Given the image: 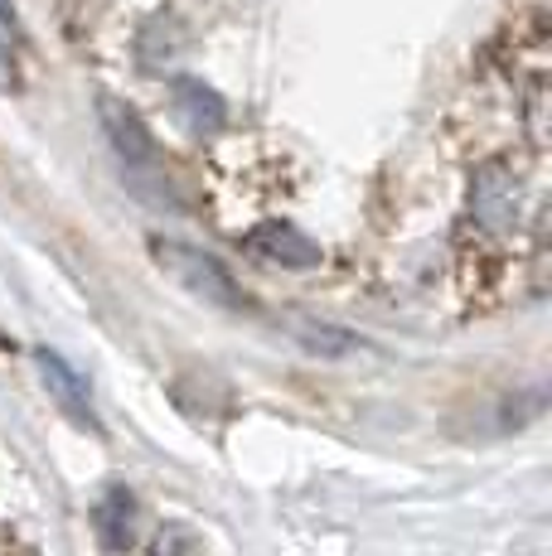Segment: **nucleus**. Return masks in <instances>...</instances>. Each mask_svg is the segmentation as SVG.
<instances>
[{"label":"nucleus","mask_w":552,"mask_h":556,"mask_svg":"<svg viewBox=\"0 0 552 556\" xmlns=\"http://www.w3.org/2000/svg\"><path fill=\"white\" fill-rule=\"evenodd\" d=\"M175 98H179V112H185V122L195 126V131H214L223 122V102L209 88H199V83H179Z\"/></svg>","instance_id":"nucleus-7"},{"label":"nucleus","mask_w":552,"mask_h":556,"mask_svg":"<svg viewBox=\"0 0 552 556\" xmlns=\"http://www.w3.org/2000/svg\"><path fill=\"white\" fill-rule=\"evenodd\" d=\"M15 39H20V29H15V5H10V0H0V63L15 53Z\"/></svg>","instance_id":"nucleus-8"},{"label":"nucleus","mask_w":552,"mask_h":556,"mask_svg":"<svg viewBox=\"0 0 552 556\" xmlns=\"http://www.w3.org/2000/svg\"><path fill=\"white\" fill-rule=\"evenodd\" d=\"M39 378H45L49 397L59 402V412L78 426H98V412H92V392H88V378L73 368L63 354L54 349H39Z\"/></svg>","instance_id":"nucleus-3"},{"label":"nucleus","mask_w":552,"mask_h":556,"mask_svg":"<svg viewBox=\"0 0 552 556\" xmlns=\"http://www.w3.org/2000/svg\"><path fill=\"white\" fill-rule=\"evenodd\" d=\"M291 329H296L291 339H301L305 349H315V354H325V358H344L359 349L354 334H344V329H335V325H321V319H291Z\"/></svg>","instance_id":"nucleus-6"},{"label":"nucleus","mask_w":552,"mask_h":556,"mask_svg":"<svg viewBox=\"0 0 552 556\" xmlns=\"http://www.w3.org/2000/svg\"><path fill=\"white\" fill-rule=\"evenodd\" d=\"M151 256H155V266H161L170 281H175L179 291H189L195 301L218 305V309L248 305V295H242L238 276H233L228 266L218 262V256L189 248V242H175V238H155V242H151Z\"/></svg>","instance_id":"nucleus-2"},{"label":"nucleus","mask_w":552,"mask_h":556,"mask_svg":"<svg viewBox=\"0 0 552 556\" xmlns=\"http://www.w3.org/2000/svg\"><path fill=\"white\" fill-rule=\"evenodd\" d=\"M248 248L258 256H267V262H286V266H315V262H321L315 242L301 238L291 223H267V228H258L248 238Z\"/></svg>","instance_id":"nucleus-4"},{"label":"nucleus","mask_w":552,"mask_h":556,"mask_svg":"<svg viewBox=\"0 0 552 556\" xmlns=\"http://www.w3.org/2000/svg\"><path fill=\"white\" fill-rule=\"evenodd\" d=\"M98 112H102V131H108V141H112L116 165H122V175H126V189H131L136 199L155 203V208H179L175 175H170L161 146H155L151 131H146L141 116L116 98H102Z\"/></svg>","instance_id":"nucleus-1"},{"label":"nucleus","mask_w":552,"mask_h":556,"mask_svg":"<svg viewBox=\"0 0 552 556\" xmlns=\"http://www.w3.org/2000/svg\"><path fill=\"white\" fill-rule=\"evenodd\" d=\"M98 538H102V547H112V552H122L126 542H131V522H136V504H131V494L126 489H112L108 498L98 504Z\"/></svg>","instance_id":"nucleus-5"}]
</instances>
